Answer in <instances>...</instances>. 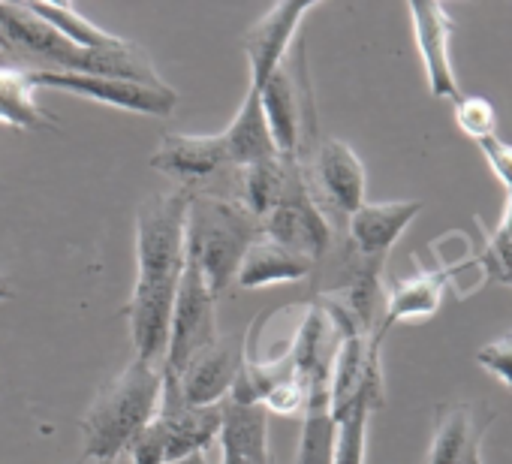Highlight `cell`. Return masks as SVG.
<instances>
[{"instance_id":"obj_1","label":"cell","mask_w":512,"mask_h":464,"mask_svg":"<svg viewBox=\"0 0 512 464\" xmlns=\"http://www.w3.org/2000/svg\"><path fill=\"white\" fill-rule=\"evenodd\" d=\"M187 190L148 196L136 211V284L127 302V323L136 359L160 365L169 344L172 305L187 263Z\"/></svg>"},{"instance_id":"obj_2","label":"cell","mask_w":512,"mask_h":464,"mask_svg":"<svg viewBox=\"0 0 512 464\" xmlns=\"http://www.w3.org/2000/svg\"><path fill=\"white\" fill-rule=\"evenodd\" d=\"M163 407V371L133 356L121 374H115L94 404L79 419L82 458L112 461L121 458L130 443L151 425Z\"/></svg>"},{"instance_id":"obj_3","label":"cell","mask_w":512,"mask_h":464,"mask_svg":"<svg viewBox=\"0 0 512 464\" xmlns=\"http://www.w3.org/2000/svg\"><path fill=\"white\" fill-rule=\"evenodd\" d=\"M260 236L263 223L241 205V199L190 193L184 254L187 263L199 269L214 296L226 293L235 284L244 254Z\"/></svg>"},{"instance_id":"obj_4","label":"cell","mask_w":512,"mask_h":464,"mask_svg":"<svg viewBox=\"0 0 512 464\" xmlns=\"http://www.w3.org/2000/svg\"><path fill=\"white\" fill-rule=\"evenodd\" d=\"M223 425V404L160 410L151 425L130 443V464H172L205 452Z\"/></svg>"},{"instance_id":"obj_5","label":"cell","mask_w":512,"mask_h":464,"mask_svg":"<svg viewBox=\"0 0 512 464\" xmlns=\"http://www.w3.org/2000/svg\"><path fill=\"white\" fill-rule=\"evenodd\" d=\"M220 338L217 329V296L208 290L205 278L196 266L184 263L175 305H172V326H169V344L163 356V383L175 380L178 371L211 341Z\"/></svg>"},{"instance_id":"obj_6","label":"cell","mask_w":512,"mask_h":464,"mask_svg":"<svg viewBox=\"0 0 512 464\" xmlns=\"http://www.w3.org/2000/svg\"><path fill=\"white\" fill-rule=\"evenodd\" d=\"M28 76H31L34 88H55V91L79 94L91 103L133 112V115L169 118L178 106V94L169 85H142V82L109 79V76L61 73V70H49V67H28Z\"/></svg>"},{"instance_id":"obj_7","label":"cell","mask_w":512,"mask_h":464,"mask_svg":"<svg viewBox=\"0 0 512 464\" xmlns=\"http://www.w3.org/2000/svg\"><path fill=\"white\" fill-rule=\"evenodd\" d=\"M263 223V236L278 242L281 248L311 260L317 266L320 257H326L332 245V226L308 184V172L299 169L278 205L260 220Z\"/></svg>"},{"instance_id":"obj_8","label":"cell","mask_w":512,"mask_h":464,"mask_svg":"<svg viewBox=\"0 0 512 464\" xmlns=\"http://www.w3.org/2000/svg\"><path fill=\"white\" fill-rule=\"evenodd\" d=\"M241 338L220 335L208 347H202L175 380L163 383V407H214L223 404L232 392V383L241 371Z\"/></svg>"},{"instance_id":"obj_9","label":"cell","mask_w":512,"mask_h":464,"mask_svg":"<svg viewBox=\"0 0 512 464\" xmlns=\"http://www.w3.org/2000/svg\"><path fill=\"white\" fill-rule=\"evenodd\" d=\"M314 10H317V4H308V0L305 4H278L244 34L241 46H244L247 67H250L247 88L260 91L272 79V73L287 64L296 34Z\"/></svg>"},{"instance_id":"obj_10","label":"cell","mask_w":512,"mask_h":464,"mask_svg":"<svg viewBox=\"0 0 512 464\" xmlns=\"http://www.w3.org/2000/svg\"><path fill=\"white\" fill-rule=\"evenodd\" d=\"M416 49L428 79V91L437 100H458V76L452 67V16L440 4H410Z\"/></svg>"},{"instance_id":"obj_11","label":"cell","mask_w":512,"mask_h":464,"mask_svg":"<svg viewBox=\"0 0 512 464\" xmlns=\"http://www.w3.org/2000/svg\"><path fill=\"white\" fill-rule=\"evenodd\" d=\"M148 166L178 181H205L229 166L223 133H166Z\"/></svg>"},{"instance_id":"obj_12","label":"cell","mask_w":512,"mask_h":464,"mask_svg":"<svg viewBox=\"0 0 512 464\" xmlns=\"http://www.w3.org/2000/svg\"><path fill=\"white\" fill-rule=\"evenodd\" d=\"M425 208L422 199H392V202H362L350 214V248L371 260H386L404 229Z\"/></svg>"},{"instance_id":"obj_13","label":"cell","mask_w":512,"mask_h":464,"mask_svg":"<svg viewBox=\"0 0 512 464\" xmlns=\"http://www.w3.org/2000/svg\"><path fill=\"white\" fill-rule=\"evenodd\" d=\"M311 160H314V178L320 181L326 202L350 217L365 202V187H368L365 163L359 160V154L344 139L329 136L317 142Z\"/></svg>"},{"instance_id":"obj_14","label":"cell","mask_w":512,"mask_h":464,"mask_svg":"<svg viewBox=\"0 0 512 464\" xmlns=\"http://www.w3.org/2000/svg\"><path fill=\"white\" fill-rule=\"evenodd\" d=\"M452 269L440 266V269H419L413 278H404L398 284L389 287L386 293V311H383V323L380 329L371 335V341L380 347L383 335L398 326V323H413V320H431L440 311L443 302V290L449 287Z\"/></svg>"},{"instance_id":"obj_15","label":"cell","mask_w":512,"mask_h":464,"mask_svg":"<svg viewBox=\"0 0 512 464\" xmlns=\"http://www.w3.org/2000/svg\"><path fill=\"white\" fill-rule=\"evenodd\" d=\"M476 410L479 404H467V401H449L437 407L425 464H464L467 461L473 440L485 437V431L494 422V413L488 407H482V416Z\"/></svg>"},{"instance_id":"obj_16","label":"cell","mask_w":512,"mask_h":464,"mask_svg":"<svg viewBox=\"0 0 512 464\" xmlns=\"http://www.w3.org/2000/svg\"><path fill=\"white\" fill-rule=\"evenodd\" d=\"M220 464H272L269 413L260 404L223 401L220 425Z\"/></svg>"},{"instance_id":"obj_17","label":"cell","mask_w":512,"mask_h":464,"mask_svg":"<svg viewBox=\"0 0 512 464\" xmlns=\"http://www.w3.org/2000/svg\"><path fill=\"white\" fill-rule=\"evenodd\" d=\"M223 145H226L229 166H238V169L278 157L275 139L269 133L266 115H263L260 91L247 88V94H244L235 118L223 130Z\"/></svg>"},{"instance_id":"obj_18","label":"cell","mask_w":512,"mask_h":464,"mask_svg":"<svg viewBox=\"0 0 512 464\" xmlns=\"http://www.w3.org/2000/svg\"><path fill=\"white\" fill-rule=\"evenodd\" d=\"M314 272V263L281 248L278 242L260 236L250 251L244 254L241 266H238V275H235V284L241 290H263V287H278V284H296V281H305L308 275Z\"/></svg>"},{"instance_id":"obj_19","label":"cell","mask_w":512,"mask_h":464,"mask_svg":"<svg viewBox=\"0 0 512 464\" xmlns=\"http://www.w3.org/2000/svg\"><path fill=\"white\" fill-rule=\"evenodd\" d=\"M0 124L16 130H58V118L40 106L37 88L28 76V67L4 64L0 67Z\"/></svg>"},{"instance_id":"obj_20","label":"cell","mask_w":512,"mask_h":464,"mask_svg":"<svg viewBox=\"0 0 512 464\" xmlns=\"http://www.w3.org/2000/svg\"><path fill=\"white\" fill-rule=\"evenodd\" d=\"M329 371L332 368L314 374V380H311V398H308V410L302 416V437H299L296 464H332L335 419L329 410Z\"/></svg>"},{"instance_id":"obj_21","label":"cell","mask_w":512,"mask_h":464,"mask_svg":"<svg viewBox=\"0 0 512 464\" xmlns=\"http://www.w3.org/2000/svg\"><path fill=\"white\" fill-rule=\"evenodd\" d=\"M302 169L299 160H290V157H272V160H263V163H253V166H244L241 169V205L256 217L263 220L275 205L278 199L284 196L290 178Z\"/></svg>"},{"instance_id":"obj_22","label":"cell","mask_w":512,"mask_h":464,"mask_svg":"<svg viewBox=\"0 0 512 464\" xmlns=\"http://www.w3.org/2000/svg\"><path fill=\"white\" fill-rule=\"evenodd\" d=\"M383 401L374 395H359L344 413L332 416L335 419V452L332 464H365V449H368V419L371 410L380 407Z\"/></svg>"},{"instance_id":"obj_23","label":"cell","mask_w":512,"mask_h":464,"mask_svg":"<svg viewBox=\"0 0 512 464\" xmlns=\"http://www.w3.org/2000/svg\"><path fill=\"white\" fill-rule=\"evenodd\" d=\"M31 13H37L46 25H52L64 40H70L73 46L79 49H100V46H109L115 43L118 37L97 28L91 19H85L76 7H67V4H49V0H37V4H28Z\"/></svg>"},{"instance_id":"obj_24","label":"cell","mask_w":512,"mask_h":464,"mask_svg":"<svg viewBox=\"0 0 512 464\" xmlns=\"http://www.w3.org/2000/svg\"><path fill=\"white\" fill-rule=\"evenodd\" d=\"M452 109H455V124L464 136H470L476 142L497 136V112L485 97L461 94L458 100H452Z\"/></svg>"},{"instance_id":"obj_25","label":"cell","mask_w":512,"mask_h":464,"mask_svg":"<svg viewBox=\"0 0 512 464\" xmlns=\"http://www.w3.org/2000/svg\"><path fill=\"white\" fill-rule=\"evenodd\" d=\"M308 398H311V380L293 374V377L275 383V386L263 395L260 407H263L266 413H275V416H305Z\"/></svg>"},{"instance_id":"obj_26","label":"cell","mask_w":512,"mask_h":464,"mask_svg":"<svg viewBox=\"0 0 512 464\" xmlns=\"http://www.w3.org/2000/svg\"><path fill=\"white\" fill-rule=\"evenodd\" d=\"M476 266L479 272H485L488 281L512 287V236H497V232H491Z\"/></svg>"},{"instance_id":"obj_27","label":"cell","mask_w":512,"mask_h":464,"mask_svg":"<svg viewBox=\"0 0 512 464\" xmlns=\"http://www.w3.org/2000/svg\"><path fill=\"white\" fill-rule=\"evenodd\" d=\"M476 362L494 377L500 380L509 392H512V332L491 338L488 344H482L476 350Z\"/></svg>"},{"instance_id":"obj_28","label":"cell","mask_w":512,"mask_h":464,"mask_svg":"<svg viewBox=\"0 0 512 464\" xmlns=\"http://www.w3.org/2000/svg\"><path fill=\"white\" fill-rule=\"evenodd\" d=\"M479 151L488 160V166L497 175V181L506 187V193H512V145L503 142L500 136H491V139L479 142Z\"/></svg>"},{"instance_id":"obj_29","label":"cell","mask_w":512,"mask_h":464,"mask_svg":"<svg viewBox=\"0 0 512 464\" xmlns=\"http://www.w3.org/2000/svg\"><path fill=\"white\" fill-rule=\"evenodd\" d=\"M497 236H512V193L506 196V208H503V217L497 223Z\"/></svg>"},{"instance_id":"obj_30","label":"cell","mask_w":512,"mask_h":464,"mask_svg":"<svg viewBox=\"0 0 512 464\" xmlns=\"http://www.w3.org/2000/svg\"><path fill=\"white\" fill-rule=\"evenodd\" d=\"M16 49L10 46V40L4 37V34H0V67H4V64H16Z\"/></svg>"},{"instance_id":"obj_31","label":"cell","mask_w":512,"mask_h":464,"mask_svg":"<svg viewBox=\"0 0 512 464\" xmlns=\"http://www.w3.org/2000/svg\"><path fill=\"white\" fill-rule=\"evenodd\" d=\"M464 464H482V437H476L473 440V446H470V452H467V461Z\"/></svg>"},{"instance_id":"obj_32","label":"cell","mask_w":512,"mask_h":464,"mask_svg":"<svg viewBox=\"0 0 512 464\" xmlns=\"http://www.w3.org/2000/svg\"><path fill=\"white\" fill-rule=\"evenodd\" d=\"M16 293H13V287H10V281L4 278V275H0V302H10Z\"/></svg>"},{"instance_id":"obj_33","label":"cell","mask_w":512,"mask_h":464,"mask_svg":"<svg viewBox=\"0 0 512 464\" xmlns=\"http://www.w3.org/2000/svg\"><path fill=\"white\" fill-rule=\"evenodd\" d=\"M172 464H208V461H205V452H196V455H187V458L172 461Z\"/></svg>"},{"instance_id":"obj_34","label":"cell","mask_w":512,"mask_h":464,"mask_svg":"<svg viewBox=\"0 0 512 464\" xmlns=\"http://www.w3.org/2000/svg\"><path fill=\"white\" fill-rule=\"evenodd\" d=\"M94 464H130V461L121 455V458H112V461H94Z\"/></svg>"},{"instance_id":"obj_35","label":"cell","mask_w":512,"mask_h":464,"mask_svg":"<svg viewBox=\"0 0 512 464\" xmlns=\"http://www.w3.org/2000/svg\"><path fill=\"white\" fill-rule=\"evenodd\" d=\"M272 464H275V458H272Z\"/></svg>"}]
</instances>
